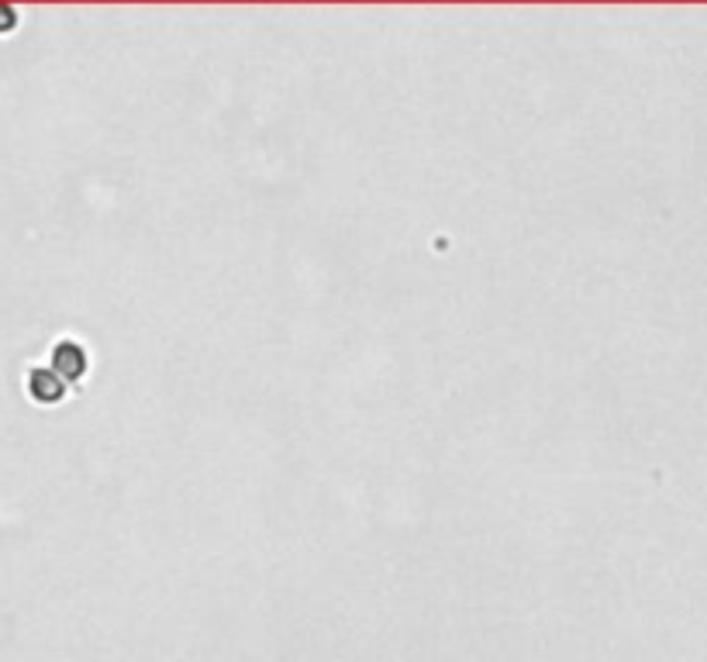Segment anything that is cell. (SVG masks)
<instances>
[{
  "label": "cell",
  "mask_w": 707,
  "mask_h": 662,
  "mask_svg": "<svg viewBox=\"0 0 707 662\" xmlns=\"http://www.w3.org/2000/svg\"><path fill=\"white\" fill-rule=\"evenodd\" d=\"M32 394L38 400H59L63 397V379L46 373V370H38V373H32Z\"/></svg>",
  "instance_id": "1"
},
{
  "label": "cell",
  "mask_w": 707,
  "mask_h": 662,
  "mask_svg": "<svg viewBox=\"0 0 707 662\" xmlns=\"http://www.w3.org/2000/svg\"><path fill=\"white\" fill-rule=\"evenodd\" d=\"M55 370H63L70 379H76L79 373H84V352H79L76 346H59L55 349Z\"/></svg>",
  "instance_id": "2"
},
{
  "label": "cell",
  "mask_w": 707,
  "mask_h": 662,
  "mask_svg": "<svg viewBox=\"0 0 707 662\" xmlns=\"http://www.w3.org/2000/svg\"><path fill=\"white\" fill-rule=\"evenodd\" d=\"M8 28H14V11L0 4V32H8Z\"/></svg>",
  "instance_id": "3"
}]
</instances>
